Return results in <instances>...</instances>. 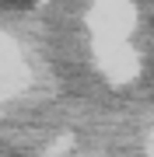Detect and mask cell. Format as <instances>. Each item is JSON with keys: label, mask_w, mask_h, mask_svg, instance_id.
Here are the masks:
<instances>
[{"label": "cell", "mask_w": 154, "mask_h": 157, "mask_svg": "<svg viewBox=\"0 0 154 157\" xmlns=\"http://www.w3.org/2000/svg\"><path fill=\"white\" fill-rule=\"evenodd\" d=\"M4 4H7V7H28L32 0H4Z\"/></svg>", "instance_id": "obj_1"}]
</instances>
